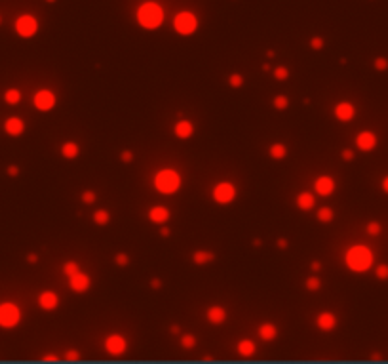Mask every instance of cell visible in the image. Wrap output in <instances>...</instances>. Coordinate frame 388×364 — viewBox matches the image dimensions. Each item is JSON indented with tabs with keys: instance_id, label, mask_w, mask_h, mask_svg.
I'll use <instances>...</instances> for the list:
<instances>
[{
	"instance_id": "8d00e7d4",
	"label": "cell",
	"mask_w": 388,
	"mask_h": 364,
	"mask_svg": "<svg viewBox=\"0 0 388 364\" xmlns=\"http://www.w3.org/2000/svg\"><path fill=\"white\" fill-rule=\"evenodd\" d=\"M80 199H82L84 204H94V202L97 201V195H95L94 191H90V189H86V191L82 193V197H80Z\"/></svg>"
},
{
	"instance_id": "f5cc1de1",
	"label": "cell",
	"mask_w": 388,
	"mask_h": 364,
	"mask_svg": "<svg viewBox=\"0 0 388 364\" xmlns=\"http://www.w3.org/2000/svg\"><path fill=\"white\" fill-rule=\"evenodd\" d=\"M261 244H263V242H261V240H259V239H253V246H255V248H259Z\"/></svg>"
},
{
	"instance_id": "db71d44e",
	"label": "cell",
	"mask_w": 388,
	"mask_h": 364,
	"mask_svg": "<svg viewBox=\"0 0 388 364\" xmlns=\"http://www.w3.org/2000/svg\"><path fill=\"white\" fill-rule=\"evenodd\" d=\"M46 2H48V4H54V2H56V0H46Z\"/></svg>"
},
{
	"instance_id": "836d02e7",
	"label": "cell",
	"mask_w": 388,
	"mask_h": 364,
	"mask_svg": "<svg viewBox=\"0 0 388 364\" xmlns=\"http://www.w3.org/2000/svg\"><path fill=\"white\" fill-rule=\"evenodd\" d=\"M375 277L379 278V280H388V265L386 263H380V265H377V269H375Z\"/></svg>"
},
{
	"instance_id": "ba28073f",
	"label": "cell",
	"mask_w": 388,
	"mask_h": 364,
	"mask_svg": "<svg viewBox=\"0 0 388 364\" xmlns=\"http://www.w3.org/2000/svg\"><path fill=\"white\" fill-rule=\"evenodd\" d=\"M33 103L37 107L38 111H42V113H48V111H52L57 103V97L56 94L52 92V90H38L35 97H33Z\"/></svg>"
},
{
	"instance_id": "9c48e42d",
	"label": "cell",
	"mask_w": 388,
	"mask_h": 364,
	"mask_svg": "<svg viewBox=\"0 0 388 364\" xmlns=\"http://www.w3.org/2000/svg\"><path fill=\"white\" fill-rule=\"evenodd\" d=\"M128 349V343L120 334H109L105 337V351L113 356H122Z\"/></svg>"
},
{
	"instance_id": "f1b7e54d",
	"label": "cell",
	"mask_w": 388,
	"mask_h": 364,
	"mask_svg": "<svg viewBox=\"0 0 388 364\" xmlns=\"http://www.w3.org/2000/svg\"><path fill=\"white\" fill-rule=\"evenodd\" d=\"M179 343L183 349H194V345H196V337L192 334H185L179 337Z\"/></svg>"
},
{
	"instance_id": "d6a6232c",
	"label": "cell",
	"mask_w": 388,
	"mask_h": 364,
	"mask_svg": "<svg viewBox=\"0 0 388 364\" xmlns=\"http://www.w3.org/2000/svg\"><path fill=\"white\" fill-rule=\"evenodd\" d=\"M76 271H80V269H78V263H76V261H65V263H63V273H65L67 277L75 275Z\"/></svg>"
},
{
	"instance_id": "277c9868",
	"label": "cell",
	"mask_w": 388,
	"mask_h": 364,
	"mask_svg": "<svg viewBox=\"0 0 388 364\" xmlns=\"http://www.w3.org/2000/svg\"><path fill=\"white\" fill-rule=\"evenodd\" d=\"M198 25H200L198 18H196L192 12H179V14H175V18H173V29H175V33L181 35V37H190V35H194V33L198 31Z\"/></svg>"
},
{
	"instance_id": "74e56055",
	"label": "cell",
	"mask_w": 388,
	"mask_h": 364,
	"mask_svg": "<svg viewBox=\"0 0 388 364\" xmlns=\"http://www.w3.org/2000/svg\"><path fill=\"white\" fill-rule=\"evenodd\" d=\"M228 84L232 88H240L242 84H244V77L242 75H238V73H234V75H230L228 77Z\"/></svg>"
},
{
	"instance_id": "d590c367",
	"label": "cell",
	"mask_w": 388,
	"mask_h": 364,
	"mask_svg": "<svg viewBox=\"0 0 388 364\" xmlns=\"http://www.w3.org/2000/svg\"><path fill=\"white\" fill-rule=\"evenodd\" d=\"M114 263H116L118 267H126V265L130 263V256L120 252V254H116V256H114Z\"/></svg>"
},
{
	"instance_id": "603a6c76",
	"label": "cell",
	"mask_w": 388,
	"mask_h": 364,
	"mask_svg": "<svg viewBox=\"0 0 388 364\" xmlns=\"http://www.w3.org/2000/svg\"><path fill=\"white\" fill-rule=\"evenodd\" d=\"M78 153H80V147H78L76 141H65L61 145V156L67 158V160H75Z\"/></svg>"
},
{
	"instance_id": "8992f818",
	"label": "cell",
	"mask_w": 388,
	"mask_h": 364,
	"mask_svg": "<svg viewBox=\"0 0 388 364\" xmlns=\"http://www.w3.org/2000/svg\"><path fill=\"white\" fill-rule=\"evenodd\" d=\"M14 27L21 39H33L38 33V20L33 14H23L16 20Z\"/></svg>"
},
{
	"instance_id": "484cf974",
	"label": "cell",
	"mask_w": 388,
	"mask_h": 364,
	"mask_svg": "<svg viewBox=\"0 0 388 364\" xmlns=\"http://www.w3.org/2000/svg\"><path fill=\"white\" fill-rule=\"evenodd\" d=\"M333 218H335V214L329 206H322L320 210L316 212V220L320 221V223H331Z\"/></svg>"
},
{
	"instance_id": "7402d4cb",
	"label": "cell",
	"mask_w": 388,
	"mask_h": 364,
	"mask_svg": "<svg viewBox=\"0 0 388 364\" xmlns=\"http://www.w3.org/2000/svg\"><path fill=\"white\" fill-rule=\"evenodd\" d=\"M236 351L240 356H244V358H249V356H253L257 351L255 343L251 341V339H240V343L236 345Z\"/></svg>"
},
{
	"instance_id": "4316f807",
	"label": "cell",
	"mask_w": 388,
	"mask_h": 364,
	"mask_svg": "<svg viewBox=\"0 0 388 364\" xmlns=\"http://www.w3.org/2000/svg\"><path fill=\"white\" fill-rule=\"evenodd\" d=\"M4 101L8 105H18L19 101H21V92H19L18 88H10V90L4 92Z\"/></svg>"
},
{
	"instance_id": "7a4b0ae2",
	"label": "cell",
	"mask_w": 388,
	"mask_h": 364,
	"mask_svg": "<svg viewBox=\"0 0 388 364\" xmlns=\"http://www.w3.org/2000/svg\"><path fill=\"white\" fill-rule=\"evenodd\" d=\"M373 261H375L373 252H371V248L363 246V244L350 246L346 250V254H344V263H346V267L350 269L352 273H365V271H369Z\"/></svg>"
},
{
	"instance_id": "d6986e66",
	"label": "cell",
	"mask_w": 388,
	"mask_h": 364,
	"mask_svg": "<svg viewBox=\"0 0 388 364\" xmlns=\"http://www.w3.org/2000/svg\"><path fill=\"white\" fill-rule=\"evenodd\" d=\"M173 134L177 135L179 139H190L194 134V124L190 120H179L177 124L173 126Z\"/></svg>"
},
{
	"instance_id": "7c38bea8",
	"label": "cell",
	"mask_w": 388,
	"mask_h": 364,
	"mask_svg": "<svg viewBox=\"0 0 388 364\" xmlns=\"http://www.w3.org/2000/svg\"><path fill=\"white\" fill-rule=\"evenodd\" d=\"M356 147L361 153H371L377 147V135L369 132V130H363V132L356 135Z\"/></svg>"
},
{
	"instance_id": "cb8c5ba5",
	"label": "cell",
	"mask_w": 388,
	"mask_h": 364,
	"mask_svg": "<svg viewBox=\"0 0 388 364\" xmlns=\"http://www.w3.org/2000/svg\"><path fill=\"white\" fill-rule=\"evenodd\" d=\"M192 261L196 263V265H208V263H213L215 261V256L208 252V250H196L194 254H192Z\"/></svg>"
},
{
	"instance_id": "8fae6325",
	"label": "cell",
	"mask_w": 388,
	"mask_h": 364,
	"mask_svg": "<svg viewBox=\"0 0 388 364\" xmlns=\"http://www.w3.org/2000/svg\"><path fill=\"white\" fill-rule=\"evenodd\" d=\"M333 115L339 122H350L356 116V107L352 105L350 101H341L333 107Z\"/></svg>"
},
{
	"instance_id": "7dc6e473",
	"label": "cell",
	"mask_w": 388,
	"mask_h": 364,
	"mask_svg": "<svg viewBox=\"0 0 388 364\" xmlns=\"http://www.w3.org/2000/svg\"><path fill=\"white\" fill-rule=\"evenodd\" d=\"M380 187H382V191H384V193L388 195V175H384V179L380 181Z\"/></svg>"
},
{
	"instance_id": "11a10c76",
	"label": "cell",
	"mask_w": 388,
	"mask_h": 364,
	"mask_svg": "<svg viewBox=\"0 0 388 364\" xmlns=\"http://www.w3.org/2000/svg\"><path fill=\"white\" fill-rule=\"evenodd\" d=\"M0 23H2V18H0Z\"/></svg>"
},
{
	"instance_id": "52a82bcc",
	"label": "cell",
	"mask_w": 388,
	"mask_h": 364,
	"mask_svg": "<svg viewBox=\"0 0 388 364\" xmlns=\"http://www.w3.org/2000/svg\"><path fill=\"white\" fill-rule=\"evenodd\" d=\"M211 197H213V201L217 202V204L227 206V204L234 202V199H236V187H234V183L230 181H221L213 187Z\"/></svg>"
},
{
	"instance_id": "f6af8a7d",
	"label": "cell",
	"mask_w": 388,
	"mask_h": 364,
	"mask_svg": "<svg viewBox=\"0 0 388 364\" xmlns=\"http://www.w3.org/2000/svg\"><path fill=\"white\" fill-rule=\"evenodd\" d=\"M8 175H12V177H16V175H19V168L18 166H8Z\"/></svg>"
},
{
	"instance_id": "ffe728a7",
	"label": "cell",
	"mask_w": 388,
	"mask_h": 364,
	"mask_svg": "<svg viewBox=\"0 0 388 364\" xmlns=\"http://www.w3.org/2000/svg\"><path fill=\"white\" fill-rule=\"evenodd\" d=\"M314 206H316V199H314L312 193L303 191L297 195V208H299V210H304V212L312 210Z\"/></svg>"
},
{
	"instance_id": "d4e9b609",
	"label": "cell",
	"mask_w": 388,
	"mask_h": 364,
	"mask_svg": "<svg viewBox=\"0 0 388 364\" xmlns=\"http://www.w3.org/2000/svg\"><path fill=\"white\" fill-rule=\"evenodd\" d=\"M268 154H270V158H274V160H284L285 156H287V147H285L284 143H280V141H276V143L270 145Z\"/></svg>"
},
{
	"instance_id": "5b68a950",
	"label": "cell",
	"mask_w": 388,
	"mask_h": 364,
	"mask_svg": "<svg viewBox=\"0 0 388 364\" xmlns=\"http://www.w3.org/2000/svg\"><path fill=\"white\" fill-rule=\"evenodd\" d=\"M21 322V309L12 301L0 303V328L12 330Z\"/></svg>"
},
{
	"instance_id": "1f68e13d",
	"label": "cell",
	"mask_w": 388,
	"mask_h": 364,
	"mask_svg": "<svg viewBox=\"0 0 388 364\" xmlns=\"http://www.w3.org/2000/svg\"><path fill=\"white\" fill-rule=\"evenodd\" d=\"M320 286H322V280H320L318 277L306 278V282H304V288H306L308 292H318V290H320Z\"/></svg>"
},
{
	"instance_id": "c3c4849f",
	"label": "cell",
	"mask_w": 388,
	"mask_h": 364,
	"mask_svg": "<svg viewBox=\"0 0 388 364\" xmlns=\"http://www.w3.org/2000/svg\"><path fill=\"white\" fill-rule=\"evenodd\" d=\"M170 233H171V231L168 229V227H162V229H160V237H164V239H168V237H170Z\"/></svg>"
},
{
	"instance_id": "e575fe53",
	"label": "cell",
	"mask_w": 388,
	"mask_h": 364,
	"mask_svg": "<svg viewBox=\"0 0 388 364\" xmlns=\"http://www.w3.org/2000/svg\"><path fill=\"white\" fill-rule=\"evenodd\" d=\"M272 75H274L276 80H287V78H289V71L280 65V67L274 69V73H272Z\"/></svg>"
},
{
	"instance_id": "b9f144b4",
	"label": "cell",
	"mask_w": 388,
	"mask_h": 364,
	"mask_svg": "<svg viewBox=\"0 0 388 364\" xmlns=\"http://www.w3.org/2000/svg\"><path fill=\"white\" fill-rule=\"evenodd\" d=\"M65 358L67 360H80V353L75 351V349H69V351L65 353Z\"/></svg>"
},
{
	"instance_id": "f907efd6",
	"label": "cell",
	"mask_w": 388,
	"mask_h": 364,
	"mask_svg": "<svg viewBox=\"0 0 388 364\" xmlns=\"http://www.w3.org/2000/svg\"><path fill=\"white\" fill-rule=\"evenodd\" d=\"M27 261H29V263H37V261H38V256H37V254H29V256H27Z\"/></svg>"
},
{
	"instance_id": "4fadbf2b",
	"label": "cell",
	"mask_w": 388,
	"mask_h": 364,
	"mask_svg": "<svg viewBox=\"0 0 388 364\" xmlns=\"http://www.w3.org/2000/svg\"><path fill=\"white\" fill-rule=\"evenodd\" d=\"M38 307L42 311H56L59 307V296L52 290H44L42 294H38Z\"/></svg>"
},
{
	"instance_id": "9a60e30c",
	"label": "cell",
	"mask_w": 388,
	"mask_h": 364,
	"mask_svg": "<svg viewBox=\"0 0 388 364\" xmlns=\"http://www.w3.org/2000/svg\"><path fill=\"white\" fill-rule=\"evenodd\" d=\"M4 132L12 137H18L25 132V122H23V118H19V116H10L4 120Z\"/></svg>"
},
{
	"instance_id": "30bf717a",
	"label": "cell",
	"mask_w": 388,
	"mask_h": 364,
	"mask_svg": "<svg viewBox=\"0 0 388 364\" xmlns=\"http://www.w3.org/2000/svg\"><path fill=\"white\" fill-rule=\"evenodd\" d=\"M67 278H69V288H71L73 292H76V294H84V292H88L90 286H92V278H90V275H86L82 271H76L75 275H71V277H67Z\"/></svg>"
},
{
	"instance_id": "2e32d148",
	"label": "cell",
	"mask_w": 388,
	"mask_h": 364,
	"mask_svg": "<svg viewBox=\"0 0 388 364\" xmlns=\"http://www.w3.org/2000/svg\"><path fill=\"white\" fill-rule=\"evenodd\" d=\"M316 326L323 332H331V330L337 328V316L333 315L331 311H323V313L316 316Z\"/></svg>"
},
{
	"instance_id": "6da1fadb",
	"label": "cell",
	"mask_w": 388,
	"mask_h": 364,
	"mask_svg": "<svg viewBox=\"0 0 388 364\" xmlns=\"http://www.w3.org/2000/svg\"><path fill=\"white\" fill-rule=\"evenodd\" d=\"M135 20H137L139 27H143V29L156 31L164 23V10H162L160 4H156L152 0H147V2H143L141 6L137 8Z\"/></svg>"
},
{
	"instance_id": "ac0fdd59",
	"label": "cell",
	"mask_w": 388,
	"mask_h": 364,
	"mask_svg": "<svg viewBox=\"0 0 388 364\" xmlns=\"http://www.w3.org/2000/svg\"><path fill=\"white\" fill-rule=\"evenodd\" d=\"M206 318L209 320V324H223L227 320V309L221 305H211L206 311Z\"/></svg>"
},
{
	"instance_id": "83f0119b",
	"label": "cell",
	"mask_w": 388,
	"mask_h": 364,
	"mask_svg": "<svg viewBox=\"0 0 388 364\" xmlns=\"http://www.w3.org/2000/svg\"><path fill=\"white\" fill-rule=\"evenodd\" d=\"M94 221L97 225H107L111 221V214L107 210H95L94 212Z\"/></svg>"
},
{
	"instance_id": "816d5d0a",
	"label": "cell",
	"mask_w": 388,
	"mask_h": 364,
	"mask_svg": "<svg viewBox=\"0 0 388 364\" xmlns=\"http://www.w3.org/2000/svg\"><path fill=\"white\" fill-rule=\"evenodd\" d=\"M170 332H171V334H179V324H173V326H171Z\"/></svg>"
},
{
	"instance_id": "7bdbcfd3",
	"label": "cell",
	"mask_w": 388,
	"mask_h": 364,
	"mask_svg": "<svg viewBox=\"0 0 388 364\" xmlns=\"http://www.w3.org/2000/svg\"><path fill=\"white\" fill-rule=\"evenodd\" d=\"M341 156H342V160L352 162V160H354V151H352V149H344V151L341 153Z\"/></svg>"
},
{
	"instance_id": "f546056e",
	"label": "cell",
	"mask_w": 388,
	"mask_h": 364,
	"mask_svg": "<svg viewBox=\"0 0 388 364\" xmlns=\"http://www.w3.org/2000/svg\"><path fill=\"white\" fill-rule=\"evenodd\" d=\"M272 105H274L276 111H285V109L289 107V99L285 96H276L274 99H272Z\"/></svg>"
},
{
	"instance_id": "ab89813d",
	"label": "cell",
	"mask_w": 388,
	"mask_h": 364,
	"mask_svg": "<svg viewBox=\"0 0 388 364\" xmlns=\"http://www.w3.org/2000/svg\"><path fill=\"white\" fill-rule=\"evenodd\" d=\"M323 44H325V42H323L322 37H312V39H310V48L312 50H323Z\"/></svg>"
},
{
	"instance_id": "60d3db41",
	"label": "cell",
	"mask_w": 388,
	"mask_h": 364,
	"mask_svg": "<svg viewBox=\"0 0 388 364\" xmlns=\"http://www.w3.org/2000/svg\"><path fill=\"white\" fill-rule=\"evenodd\" d=\"M120 160H122V162H126V164L133 162V153L130 151V149H124L122 153H120Z\"/></svg>"
},
{
	"instance_id": "ee69618b",
	"label": "cell",
	"mask_w": 388,
	"mask_h": 364,
	"mask_svg": "<svg viewBox=\"0 0 388 364\" xmlns=\"http://www.w3.org/2000/svg\"><path fill=\"white\" fill-rule=\"evenodd\" d=\"M276 246H278L280 250H287V246H289V244H287V240H285V239H278V240H276Z\"/></svg>"
},
{
	"instance_id": "5bb4252c",
	"label": "cell",
	"mask_w": 388,
	"mask_h": 364,
	"mask_svg": "<svg viewBox=\"0 0 388 364\" xmlns=\"http://www.w3.org/2000/svg\"><path fill=\"white\" fill-rule=\"evenodd\" d=\"M314 191L320 197H329L335 191V179L331 175H320L316 181H314Z\"/></svg>"
},
{
	"instance_id": "44dd1931",
	"label": "cell",
	"mask_w": 388,
	"mask_h": 364,
	"mask_svg": "<svg viewBox=\"0 0 388 364\" xmlns=\"http://www.w3.org/2000/svg\"><path fill=\"white\" fill-rule=\"evenodd\" d=\"M259 337L263 341H272V339L278 337V328L272 322H263L259 326Z\"/></svg>"
},
{
	"instance_id": "4dcf8cb0",
	"label": "cell",
	"mask_w": 388,
	"mask_h": 364,
	"mask_svg": "<svg viewBox=\"0 0 388 364\" xmlns=\"http://www.w3.org/2000/svg\"><path fill=\"white\" fill-rule=\"evenodd\" d=\"M380 231H382V225H380L379 221H369L367 227H365V233H367L369 237H379Z\"/></svg>"
},
{
	"instance_id": "bcb514c9",
	"label": "cell",
	"mask_w": 388,
	"mask_h": 364,
	"mask_svg": "<svg viewBox=\"0 0 388 364\" xmlns=\"http://www.w3.org/2000/svg\"><path fill=\"white\" fill-rule=\"evenodd\" d=\"M160 286H162V280H160V278H152V280H151V288L158 290Z\"/></svg>"
},
{
	"instance_id": "e0dca14e",
	"label": "cell",
	"mask_w": 388,
	"mask_h": 364,
	"mask_svg": "<svg viewBox=\"0 0 388 364\" xmlns=\"http://www.w3.org/2000/svg\"><path fill=\"white\" fill-rule=\"evenodd\" d=\"M170 216L171 214L166 206H152L151 210H149V221H151V223H156V225L168 223Z\"/></svg>"
},
{
	"instance_id": "3957f363",
	"label": "cell",
	"mask_w": 388,
	"mask_h": 364,
	"mask_svg": "<svg viewBox=\"0 0 388 364\" xmlns=\"http://www.w3.org/2000/svg\"><path fill=\"white\" fill-rule=\"evenodd\" d=\"M181 173L173 168H162L154 173V189L160 195H175L181 189Z\"/></svg>"
},
{
	"instance_id": "681fc988",
	"label": "cell",
	"mask_w": 388,
	"mask_h": 364,
	"mask_svg": "<svg viewBox=\"0 0 388 364\" xmlns=\"http://www.w3.org/2000/svg\"><path fill=\"white\" fill-rule=\"evenodd\" d=\"M310 269H312V271H320V269H322V263H320V261H312V263H310Z\"/></svg>"
},
{
	"instance_id": "f35d334b",
	"label": "cell",
	"mask_w": 388,
	"mask_h": 364,
	"mask_svg": "<svg viewBox=\"0 0 388 364\" xmlns=\"http://www.w3.org/2000/svg\"><path fill=\"white\" fill-rule=\"evenodd\" d=\"M373 67L377 69V71H386L388 69V59L386 58H377L373 61Z\"/></svg>"
}]
</instances>
